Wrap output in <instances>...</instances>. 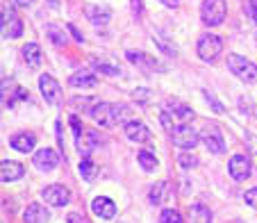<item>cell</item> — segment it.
<instances>
[{
    "instance_id": "obj_1",
    "label": "cell",
    "mask_w": 257,
    "mask_h": 223,
    "mask_svg": "<svg viewBox=\"0 0 257 223\" xmlns=\"http://www.w3.org/2000/svg\"><path fill=\"white\" fill-rule=\"evenodd\" d=\"M225 14H228L225 0H203V5H200V19L209 28H216V25L223 23Z\"/></svg>"
},
{
    "instance_id": "obj_2",
    "label": "cell",
    "mask_w": 257,
    "mask_h": 223,
    "mask_svg": "<svg viewBox=\"0 0 257 223\" xmlns=\"http://www.w3.org/2000/svg\"><path fill=\"white\" fill-rule=\"evenodd\" d=\"M228 68L239 80H243V82H255L257 80V64L248 62L246 57H241L237 53L228 55Z\"/></svg>"
},
{
    "instance_id": "obj_3",
    "label": "cell",
    "mask_w": 257,
    "mask_h": 223,
    "mask_svg": "<svg viewBox=\"0 0 257 223\" xmlns=\"http://www.w3.org/2000/svg\"><path fill=\"white\" fill-rule=\"evenodd\" d=\"M196 50H198V57L203 62H214L218 55L223 53V39L218 34H203L198 39Z\"/></svg>"
},
{
    "instance_id": "obj_4",
    "label": "cell",
    "mask_w": 257,
    "mask_h": 223,
    "mask_svg": "<svg viewBox=\"0 0 257 223\" xmlns=\"http://www.w3.org/2000/svg\"><path fill=\"white\" fill-rule=\"evenodd\" d=\"M0 30H3V39H19L23 34V21L16 16V12L10 5H3V21H0Z\"/></svg>"
},
{
    "instance_id": "obj_5",
    "label": "cell",
    "mask_w": 257,
    "mask_h": 223,
    "mask_svg": "<svg viewBox=\"0 0 257 223\" xmlns=\"http://www.w3.org/2000/svg\"><path fill=\"white\" fill-rule=\"evenodd\" d=\"M171 137H173V144L178 146V148H182V151H194L200 141V135L194 130V128L187 126V123L175 126V130L171 132Z\"/></svg>"
},
{
    "instance_id": "obj_6",
    "label": "cell",
    "mask_w": 257,
    "mask_h": 223,
    "mask_svg": "<svg viewBox=\"0 0 257 223\" xmlns=\"http://www.w3.org/2000/svg\"><path fill=\"white\" fill-rule=\"evenodd\" d=\"M39 89H41V96H44V100L48 102V105H59V102H62V87H59V82L53 78V75L44 73L39 78Z\"/></svg>"
},
{
    "instance_id": "obj_7",
    "label": "cell",
    "mask_w": 257,
    "mask_h": 223,
    "mask_svg": "<svg viewBox=\"0 0 257 223\" xmlns=\"http://www.w3.org/2000/svg\"><path fill=\"white\" fill-rule=\"evenodd\" d=\"M41 198L48 205H53V207H64L71 200V191L64 184H48V187L41 189Z\"/></svg>"
},
{
    "instance_id": "obj_8",
    "label": "cell",
    "mask_w": 257,
    "mask_h": 223,
    "mask_svg": "<svg viewBox=\"0 0 257 223\" xmlns=\"http://www.w3.org/2000/svg\"><path fill=\"white\" fill-rule=\"evenodd\" d=\"M91 66L96 68L100 75H109V78H123L125 75V71H123V66L118 64V59L114 57H93L91 59Z\"/></svg>"
},
{
    "instance_id": "obj_9",
    "label": "cell",
    "mask_w": 257,
    "mask_h": 223,
    "mask_svg": "<svg viewBox=\"0 0 257 223\" xmlns=\"http://www.w3.org/2000/svg\"><path fill=\"white\" fill-rule=\"evenodd\" d=\"M228 171L234 180L243 182V180H248L252 175V162L246 155H232L228 162Z\"/></svg>"
},
{
    "instance_id": "obj_10",
    "label": "cell",
    "mask_w": 257,
    "mask_h": 223,
    "mask_svg": "<svg viewBox=\"0 0 257 223\" xmlns=\"http://www.w3.org/2000/svg\"><path fill=\"white\" fill-rule=\"evenodd\" d=\"M200 141L207 146V151L214 153V155H223L225 153V141H223V135L218 130L216 126H209L205 128V132L200 135Z\"/></svg>"
},
{
    "instance_id": "obj_11",
    "label": "cell",
    "mask_w": 257,
    "mask_h": 223,
    "mask_svg": "<svg viewBox=\"0 0 257 223\" xmlns=\"http://www.w3.org/2000/svg\"><path fill=\"white\" fill-rule=\"evenodd\" d=\"M125 57H127V62H130V64H135V66L144 68V71H164V68H166L164 64H160L155 57H151V55L141 53V50H127Z\"/></svg>"
},
{
    "instance_id": "obj_12",
    "label": "cell",
    "mask_w": 257,
    "mask_h": 223,
    "mask_svg": "<svg viewBox=\"0 0 257 223\" xmlns=\"http://www.w3.org/2000/svg\"><path fill=\"white\" fill-rule=\"evenodd\" d=\"M89 117H91L100 128H114V126H116V119H114V105H112V102H98Z\"/></svg>"
},
{
    "instance_id": "obj_13",
    "label": "cell",
    "mask_w": 257,
    "mask_h": 223,
    "mask_svg": "<svg viewBox=\"0 0 257 223\" xmlns=\"http://www.w3.org/2000/svg\"><path fill=\"white\" fill-rule=\"evenodd\" d=\"M32 164L39 171H55L59 166V155L53 148H39V151L34 153Z\"/></svg>"
},
{
    "instance_id": "obj_14",
    "label": "cell",
    "mask_w": 257,
    "mask_h": 223,
    "mask_svg": "<svg viewBox=\"0 0 257 223\" xmlns=\"http://www.w3.org/2000/svg\"><path fill=\"white\" fill-rule=\"evenodd\" d=\"M123 132H125V137L132 144H146V141H151V137H153L148 126L141 121H127L125 126H123Z\"/></svg>"
},
{
    "instance_id": "obj_15",
    "label": "cell",
    "mask_w": 257,
    "mask_h": 223,
    "mask_svg": "<svg viewBox=\"0 0 257 223\" xmlns=\"http://www.w3.org/2000/svg\"><path fill=\"white\" fill-rule=\"evenodd\" d=\"M91 209H93V214H96V216L105 218V221H107V218L116 216V203H114L112 198H107V196H98V198H93Z\"/></svg>"
},
{
    "instance_id": "obj_16",
    "label": "cell",
    "mask_w": 257,
    "mask_h": 223,
    "mask_svg": "<svg viewBox=\"0 0 257 223\" xmlns=\"http://www.w3.org/2000/svg\"><path fill=\"white\" fill-rule=\"evenodd\" d=\"M75 146H78V151H80V155L82 157H91V153L98 148V132L96 130H87V128H84L82 137L75 141Z\"/></svg>"
},
{
    "instance_id": "obj_17",
    "label": "cell",
    "mask_w": 257,
    "mask_h": 223,
    "mask_svg": "<svg viewBox=\"0 0 257 223\" xmlns=\"http://www.w3.org/2000/svg\"><path fill=\"white\" fill-rule=\"evenodd\" d=\"M25 173L23 164H19V162L14 160H3V164H0V178H3V182H16V180H21Z\"/></svg>"
},
{
    "instance_id": "obj_18",
    "label": "cell",
    "mask_w": 257,
    "mask_h": 223,
    "mask_svg": "<svg viewBox=\"0 0 257 223\" xmlns=\"http://www.w3.org/2000/svg\"><path fill=\"white\" fill-rule=\"evenodd\" d=\"M23 221L25 223H48L50 221V212H48L46 205L32 203V205H28V209L23 212Z\"/></svg>"
},
{
    "instance_id": "obj_19",
    "label": "cell",
    "mask_w": 257,
    "mask_h": 223,
    "mask_svg": "<svg viewBox=\"0 0 257 223\" xmlns=\"http://www.w3.org/2000/svg\"><path fill=\"white\" fill-rule=\"evenodd\" d=\"M164 109L169 112V114L178 123H187V121H191V119H194V109H191V107H187V105H182L180 100H166Z\"/></svg>"
},
{
    "instance_id": "obj_20",
    "label": "cell",
    "mask_w": 257,
    "mask_h": 223,
    "mask_svg": "<svg viewBox=\"0 0 257 223\" xmlns=\"http://www.w3.org/2000/svg\"><path fill=\"white\" fill-rule=\"evenodd\" d=\"M87 16L93 25H107L112 21V10H109L105 3H96V5H89Z\"/></svg>"
},
{
    "instance_id": "obj_21",
    "label": "cell",
    "mask_w": 257,
    "mask_h": 223,
    "mask_svg": "<svg viewBox=\"0 0 257 223\" xmlns=\"http://www.w3.org/2000/svg\"><path fill=\"white\" fill-rule=\"evenodd\" d=\"M10 146L19 153H30L37 146V137L32 132H19V135H14L10 139Z\"/></svg>"
},
{
    "instance_id": "obj_22",
    "label": "cell",
    "mask_w": 257,
    "mask_h": 223,
    "mask_svg": "<svg viewBox=\"0 0 257 223\" xmlns=\"http://www.w3.org/2000/svg\"><path fill=\"white\" fill-rule=\"evenodd\" d=\"M169 194H171V182L160 180V182H155L151 187V191H148V200H151V205H162V203H166Z\"/></svg>"
},
{
    "instance_id": "obj_23",
    "label": "cell",
    "mask_w": 257,
    "mask_h": 223,
    "mask_svg": "<svg viewBox=\"0 0 257 223\" xmlns=\"http://www.w3.org/2000/svg\"><path fill=\"white\" fill-rule=\"evenodd\" d=\"M187 223H212V212H209V207H205L203 203L189 205V212H187Z\"/></svg>"
},
{
    "instance_id": "obj_24",
    "label": "cell",
    "mask_w": 257,
    "mask_h": 223,
    "mask_svg": "<svg viewBox=\"0 0 257 223\" xmlns=\"http://www.w3.org/2000/svg\"><path fill=\"white\" fill-rule=\"evenodd\" d=\"M68 84L71 87H96L98 84V78L93 75V73H87V71H78V73H73L71 78H68Z\"/></svg>"
},
{
    "instance_id": "obj_25",
    "label": "cell",
    "mask_w": 257,
    "mask_h": 223,
    "mask_svg": "<svg viewBox=\"0 0 257 223\" xmlns=\"http://www.w3.org/2000/svg\"><path fill=\"white\" fill-rule=\"evenodd\" d=\"M23 59L25 64H28L30 68H37L41 64V48L39 44H34V41H30V44L23 46Z\"/></svg>"
},
{
    "instance_id": "obj_26",
    "label": "cell",
    "mask_w": 257,
    "mask_h": 223,
    "mask_svg": "<svg viewBox=\"0 0 257 223\" xmlns=\"http://www.w3.org/2000/svg\"><path fill=\"white\" fill-rule=\"evenodd\" d=\"M153 41H155L157 48H160L164 55H169V57H175V55H178V48L173 46V41H169V37H164L162 32H153Z\"/></svg>"
},
{
    "instance_id": "obj_27",
    "label": "cell",
    "mask_w": 257,
    "mask_h": 223,
    "mask_svg": "<svg viewBox=\"0 0 257 223\" xmlns=\"http://www.w3.org/2000/svg\"><path fill=\"white\" fill-rule=\"evenodd\" d=\"M80 175H82L87 182H91V180H96V175H98V166L91 162V157H82L80 160Z\"/></svg>"
},
{
    "instance_id": "obj_28",
    "label": "cell",
    "mask_w": 257,
    "mask_h": 223,
    "mask_svg": "<svg viewBox=\"0 0 257 223\" xmlns=\"http://www.w3.org/2000/svg\"><path fill=\"white\" fill-rule=\"evenodd\" d=\"M137 160H139L141 169L146 171V173H153V171L157 169V157L151 155L148 151H139V155H137Z\"/></svg>"
},
{
    "instance_id": "obj_29",
    "label": "cell",
    "mask_w": 257,
    "mask_h": 223,
    "mask_svg": "<svg viewBox=\"0 0 257 223\" xmlns=\"http://www.w3.org/2000/svg\"><path fill=\"white\" fill-rule=\"evenodd\" d=\"M98 98H73L71 100V105L75 107V109H80V112H84V114H91L93 112V107L98 105Z\"/></svg>"
},
{
    "instance_id": "obj_30",
    "label": "cell",
    "mask_w": 257,
    "mask_h": 223,
    "mask_svg": "<svg viewBox=\"0 0 257 223\" xmlns=\"http://www.w3.org/2000/svg\"><path fill=\"white\" fill-rule=\"evenodd\" d=\"M48 37H50V41H53L55 46L66 44V34H64V30L57 28V25H48Z\"/></svg>"
},
{
    "instance_id": "obj_31",
    "label": "cell",
    "mask_w": 257,
    "mask_h": 223,
    "mask_svg": "<svg viewBox=\"0 0 257 223\" xmlns=\"http://www.w3.org/2000/svg\"><path fill=\"white\" fill-rule=\"evenodd\" d=\"M160 223H185V218L178 209H164L160 214Z\"/></svg>"
},
{
    "instance_id": "obj_32",
    "label": "cell",
    "mask_w": 257,
    "mask_h": 223,
    "mask_svg": "<svg viewBox=\"0 0 257 223\" xmlns=\"http://www.w3.org/2000/svg\"><path fill=\"white\" fill-rule=\"evenodd\" d=\"M178 164L182 166V169H194V166H198V157H196L191 151H185L178 157Z\"/></svg>"
},
{
    "instance_id": "obj_33",
    "label": "cell",
    "mask_w": 257,
    "mask_h": 223,
    "mask_svg": "<svg viewBox=\"0 0 257 223\" xmlns=\"http://www.w3.org/2000/svg\"><path fill=\"white\" fill-rule=\"evenodd\" d=\"M205 100H207V105L212 107L214 112H216V114H225V107L221 105V102L216 100V98H214V93H209V91H205Z\"/></svg>"
},
{
    "instance_id": "obj_34",
    "label": "cell",
    "mask_w": 257,
    "mask_h": 223,
    "mask_svg": "<svg viewBox=\"0 0 257 223\" xmlns=\"http://www.w3.org/2000/svg\"><path fill=\"white\" fill-rule=\"evenodd\" d=\"M160 121H162V126H164L169 132H173V130H175V119L171 117V114H169L166 109H164V112H160Z\"/></svg>"
},
{
    "instance_id": "obj_35",
    "label": "cell",
    "mask_w": 257,
    "mask_h": 223,
    "mask_svg": "<svg viewBox=\"0 0 257 223\" xmlns=\"http://www.w3.org/2000/svg\"><path fill=\"white\" fill-rule=\"evenodd\" d=\"M132 96H135V100H139V102H148V100H151V89L139 87V89H135V91H132Z\"/></svg>"
},
{
    "instance_id": "obj_36",
    "label": "cell",
    "mask_w": 257,
    "mask_h": 223,
    "mask_svg": "<svg viewBox=\"0 0 257 223\" xmlns=\"http://www.w3.org/2000/svg\"><path fill=\"white\" fill-rule=\"evenodd\" d=\"M243 200H246V203L250 205L252 209H257V187H252V189H248L246 194H243Z\"/></svg>"
},
{
    "instance_id": "obj_37",
    "label": "cell",
    "mask_w": 257,
    "mask_h": 223,
    "mask_svg": "<svg viewBox=\"0 0 257 223\" xmlns=\"http://www.w3.org/2000/svg\"><path fill=\"white\" fill-rule=\"evenodd\" d=\"M246 12H248V16H250V19L257 23V0H248V3H246Z\"/></svg>"
},
{
    "instance_id": "obj_38",
    "label": "cell",
    "mask_w": 257,
    "mask_h": 223,
    "mask_svg": "<svg viewBox=\"0 0 257 223\" xmlns=\"http://www.w3.org/2000/svg\"><path fill=\"white\" fill-rule=\"evenodd\" d=\"M68 32H71L73 34V37H75V41H78V44H82V41H84V37H82V32H80V30L78 28H75V25H68Z\"/></svg>"
},
{
    "instance_id": "obj_39",
    "label": "cell",
    "mask_w": 257,
    "mask_h": 223,
    "mask_svg": "<svg viewBox=\"0 0 257 223\" xmlns=\"http://www.w3.org/2000/svg\"><path fill=\"white\" fill-rule=\"evenodd\" d=\"M66 221H68V223H82V221H84V218H82V216H80V214L71 212V214H68V218H66Z\"/></svg>"
},
{
    "instance_id": "obj_40",
    "label": "cell",
    "mask_w": 257,
    "mask_h": 223,
    "mask_svg": "<svg viewBox=\"0 0 257 223\" xmlns=\"http://www.w3.org/2000/svg\"><path fill=\"white\" fill-rule=\"evenodd\" d=\"M132 12H135V14H141V12H144V5H141V0H132Z\"/></svg>"
},
{
    "instance_id": "obj_41",
    "label": "cell",
    "mask_w": 257,
    "mask_h": 223,
    "mask_svg": "<svg viewBox=\"0 0 257 223\" xmlns=\"http://www.w3.org/2000/svg\"><path fill=\"white\" fill-rule=\"evenodd\" d=\"M164 7H171V10H175V7L180 5V0H160Z\"/></svg>"
},
{
    "instance_id": "obj_42",
    "label": "cell",
    "mask_w": 257,
    "mask_h": 223,
    "mask_svg": "<svg viewBox=\"0 0 257 223\" xmlns=\"http://www.w3.org/2000/svg\"><path fill=\"white\" fill-rule=\"evenodd\" d=\"M14 3H16L19 7H28V5H32L34 0H14Z\"/></svg>"
},
{
    "instance_id": "obj_43",
    "label": "cell",
    "mask_w": 257,
    "mask_h": 223,
    "mask_svg": "<svg viewBox=\"0 0 257 223\" xmlns=\"http://www.w3.org/2000/svg\"><path fill=\"white\" fill-rule=\"evenodd\" d=\"M255 41H257V32H255Z\"/></svg>"
}]
</instances>
